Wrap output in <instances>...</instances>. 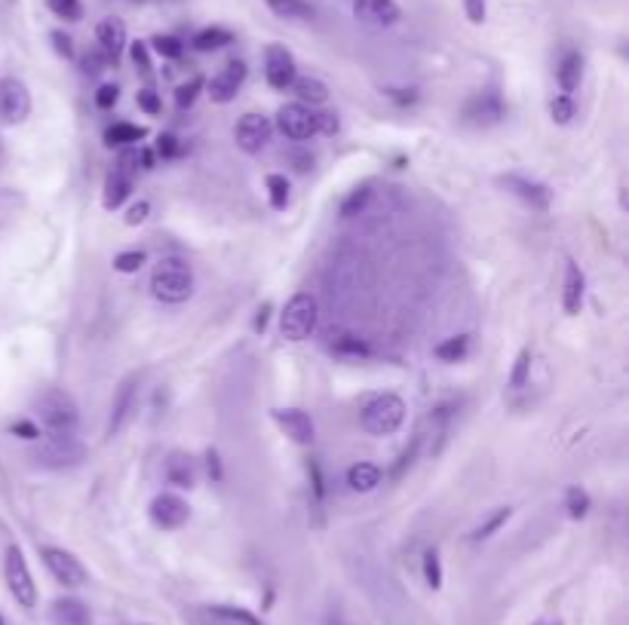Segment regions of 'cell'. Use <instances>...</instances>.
<instances>
[{
    "instance_id": "4fadbf2b",
    "label": "cell",
    "mask_w": 629,
    "mask_h": 625,
    "mask_svg": "<svg viewBox=\"0 0 629 625\" xmlns=\"http://www.w3.org/2000/svg\"><path fill=\"white\" fill-rule=\"evenodd\" d=\"M191 518V506L175 494H157L150 503V521L163 530H179Z\"/></svg>"
},
{
    "instance_id": "9f6ffc18",
    "label": "cell",
    "mask_w": 629,
    "mask_h": 625,
    "mask_svg": "<svg viewBox=\"0 0 629 625\" xmlns=\"http://www.w3.org/2000/svg\"><path fill=\"white\" fill-rule=\"evenodd\" d=\"M534 625H562L559 620H543V622H534Z\"/></svg>"
},
{
    "instance_id": "d6986e66",
    "label": "cell",
    "mask_w": 629,
    "mask_h": 625,
    "mask_svg": "<svg viewBox=\"0 0 629 625\" xmlns=\"http://www.w3.org/2000/svg\"><path fill=\"white\" fill-rule=\"evenodd\" d=\"M354 15L368 25H397L399 22V4L397 0H354Z\"/></svg>"
},
{
    "instance_id": "f546056e",
    "label": "cell",
    "mask_w": 629,
    "mask_h": 625,
    "mask_svg": "<svg viewBox=\"0 0 629 625\" xmlns=\"http://www.w3.org/2000/svg\"><path fill=\"white\" fill-rule=\"evenodd\" d=\"M436 359L439 362H460L469 353V337L467 334H455V337H449V341H442V343H436Z\"/></svg>"
},
{
    "instance_id": "cb8c5ba5",
    "label": "cell",
    "mask_w": 629,
    "mask_h": 625,
    "mask_svg": "<svg viewBox=\"0 0 629 625\" xmlns=\"http://www.w3.org/2000/svg\"><path fill=\"white\" fill-rule=\"evenodd\" d=\"M166 478H170V485L175 487H194V481H197L194 460H191L188 454L175 451L172 457L166 460Z\"/></svg>"
},
{
    "instance_id": "5bb4252c",
    "label": "cell",
    "mask_w": 629,
    "mask_h": 625,
    "mask_svg": "<svg viewBox=\"0 0 629 625\" xmlns=\"http://www.w3.org/2000/svg\"><path fill=\"white\" fill-rule=\"evenodd\" d=\"M242 83H246V62L233 58V62H228L212 80H209V96H212V101H218V105H228V101L237 98Z\"/></svg>"
},
{
    "instance_id": "11a10c76",
    "label": "cell",
    "mask_w": 629,
    "mask_h": 625,
    "mask_svg": "<svg viewBox=\"0 0 629 625\" xmlns=\"http://www.w3.org/2000/svg\"><path fill=\"white\" fill-rule=\"evenodd\" d=\"M206 460H209V476L222 478V469H218V454H215V451H209V454H206Z\"/></svg>"
},
{
    "instance_id": "91938a15",
    "label": "cell",
    "mask_w": 629,
    "mask_h": 625,
    "mask_svg": "<svg viewBox=\"0 0 629 625\" xmlns=\"http://www.w3.org/2000/svg\"><path fill=\"white\" fill-rule=\"evenodd\" d=\"M222 625H224V622H222Z\"/></svg>"
},
{
    "instance_id": "b9f144b4",
    "label": "cell",
    "mask_w": 629,
    "mask_h": 625,
    "mask_svg": "<svg viewBox=\"0 0 629 625\" xmlns=\"http://www.w3.org/2000/svg\"><path fill=\"white\" fill-rule=\"evenodd\" d=\"M141 264H145V251H120V255L114 258L117 273H139Z\"/></svg>"
},
{
    "instance_id": "52a82bcc",
    "label": "cell",
    "mask_w": 629,
    "mask_h": 625,
    "mask_svg": "<svg viewBox=\"0 0 629 625\" xmlns=\"http://www.w3.org/2000/svg\"><path fill=\"white\" fill-rule=\"evenodd\" d=\"M139 169V150H132V148H126L120 159H117V166L108 172V179H105V209H120L126 197L132 193V172Z\"/></svg>"
},
{
    "instance_id": "d590c367",
    "label": "cell",
    "mask_w": 629,
    "mask_h": 625,
    "mask_svg": "<svg viewBox=\"0 0 629 625\" xmlns=\"http://www.w3.org/2000/svg\"><path fill=\"white\" fill-rule=\"evenodd\" d=\"M150 46H154V53L163 56V58H181V53H184L181 40L179 37H170V34H157V37L150 40Z\"/></svg>"
},
{
    "instance_id": "6da1fadb",
    "label": "cell",
    "mask_w": 629,
    "mask_h": 625,
    "mask_svg": "<svg viewBox=\"0 0 629 625\" xmlns=\"http://www.w3.org/2000/svg\"><path fill=\"white\" fill-rule=\"evenodd\" d=\"M150 292L163 303H184L194 294V273L179 258H166L150 273Z\"/></svg>"
},
{
    "instance_id": "db71d44e",
    "label": "cell",
    "mask_w": 629,
    "mask_h": 625,
    "mask_svg": "<svg viewBox=\"0 0 629 625\" xmlns=\"http://www.w3.org/2000/svg\"><path fill=\"white\" fill-rule=\"evenodd\" d=\"M267 312H271V303H264V307L258 310V316H255V332H264V325H267Z\"/></svg>"
},
{
    "instance_id": "4dcf8cb0",
    "label": "cell",
    "mask_w": 629,
    "mask_h": 625,
    "mask_svg": "<svg viewBox=\"0 0 629 625\" xmlns=\"http://www.w3.org/2000/svg\"><path fill=\"white\" fill-rule=\"evenodd\" d=\"M212 620L224 622V625H264L262 620H255L249 610H240V607H209L206 610Z\"/></svg>"
},
{
    "instance_id": "7bdbcfd3",
    "label": "cell",
    "mask_w": 629,
    "mask_h": 625,
    "mask_svg": "<svg viewBox=\"0 0 629 625\" xmlns=\"http://www.w3.org/2000/svg\"><path fill=\"white\" fill-rule=\"evenodd\" d=\"M550 114H552V120H556L559 126L572 123V117H574V101H572V96H556V98H552Z\"/></svg>"
},
{
    "instance_id": "1f68e13d",
    "label": "cell",
    "mask_w": 629,
    "mask_h": 625,
    "mask_svg": "<svg viewBox=\"0 0 629 625\" xmlns=\"http://www.w3.org/2000/svg\"><path fill=\"white\" fill-rule=\"evenodd\" d=\"M264 184H267V197H271V206L273 209H286L289 206V181H286V175L271 172L264 179Z\"/></svg>"
},
{
    "instance_id": "277c9868",
    "label": "cell",
    "mask_w": 629,
    "mask_h": 625,
    "mask_svg": "<svg viewBox=\"0 0 629 625\" xmlns=\"http://www.w3.org/2000/svg\"><path fill=\"white\" fill-rule=\"evenodd\" d=\"M83 457H87V447H83L80 438H74V433L62 435V433H46V438H40L35 460L44 469H71L80 466Z\"/></svg>"
},
{
    "instance_id": "ba28073f",
    "label": "cell",
    "mask_w": 629,
    "mask_h": 625,
    "mask_svg": "<svg viewBox=\"0 0 629 625\" xmlns=\"http://www.w3.org/2000/svg\"><path fill=\"white\" fill-rule=\"evenodd\" d=\"M503 117H507V105H503V98L494 89L476 92V96L464 105V111H460V120H464L467 126H476V129L498 126Z\"/></svg>"
},
{
    "instance_id": "7402d4cb",
    "label": "cell",
    "mask_w": 629,
    "mask_h": 625,
    "mask_svg": "<svg viewBox=\"0 0 629 625\" xmlns=\"http://www.w3.org/2000/svg\"><path fill=\"white\" fill-rule=\"evenodd\" d=\"M49 620H53V625H89L92 616L89 607L77 598H58L49 607Z\"/></svg>"
},
{
    "instance_id": "4316f807",
    "label": "cell",
    "mask_w": 629,
    "mask_h": 625,
    "mask_svg": "<svg viewBox=\"0 0 629 625\" xmlns=\"http://www.w3.org/2000/svg\"><path fill=\"white\" fill-rule=\"evenodd\" d=\"M292 89L301 98V105H323V101H329V87L316 77H295Z\"/></svg>"
},
{
    "instance_id": "3957f363",
    "label": "cell",
    "mask_w": 629,
    "mask_h": 625,
    "mask_svg": "<svg viewBox=\"0 0 629 625\" xmlns=\"http://www.w3.org/2000/svg\"><path fill=\"white\" fill-rule=\"evenodd\" d=\"M316 319H320V310H316V298L307 292L292 294L289 303L280 312V332L286 341H307L310 334L316 332Z\"/></svg>"
},
{
    "instance_id": "e0dca14e",
    "label": "cell",
    "mask_w": 629,
    "mask_h": 625,
    "mask_svg": "<svg viewBox=\"0 0 629 625\" xmlns=\"http://www.w3.org/2000/svg\"><path fill=\"white\" fill-rule=\"evenodd\" d=\"M500 184L507 188L513 197H519L522 202H528L531 209H541V212H547L550 202H552V193L547 184L541 181H531V179H522V175H500Z\"/></svg>"
},
{
    "instance_id": "7dc6e473",
    "label": "cell",
    "mask_w": 629,
    "mask_h": 625,
    "mask_svg": "<svg viewBox=\"0 0 629 625\" xmlns=\"http://www.w3.org/2000/svg\"><path fill=\"white\" fill-rule=\"evenodd\" d=\"M464 13L473 25L485 22V0H464Z\"/></svg>"
},
{
    "instance_id": "c3c4849f",
    "label": "cell",
    "mask_w": 629,
    "mask_h": 625,
    "mask_svg": "<svg viewBox=\"0 0 629 625\" xmlns=\"http://www.w3.org/2000/svg\"><path fill=\"white\" fill-rule=\"evenodd\" d=\"M13 435H19V438H28V442H37L40 438V429L31 424V420H15L13 424Z\"/></svg>"
},
{
    "instance_id": "f5cc1de1",
    "label": "cell",
    "mask_w": 629,
    "mask_h": 625,
    "mask_svg": "<svg viewBox=\"0 0 629 625\" xmlns=\"http://www.w3.org/2000/svg\"><path fill=\"white\" fill-rule=\"evenodd\" d=\"M320 132H338V117L335 114H320Z\"/></svg>"
},
{
    "instance_id": "d6a6232c",
    "label": "cell",
    "mask_w": 629,
    "mask_h": 625,
    "mask_svg": "<svg viewBox=\"0 0 629 625\" xmlns=\"http://www.w3.org/2000/svg\"><path fill=\"white\" fill-rule=\"evenodd\" d=\"M510 515H513V509H510V506H500V509H494V512L489 515V518H485L482 525L473 530V539H476V543H479V539H489V537L494 534V530H500V528L510 521Z\"/></svg>"
},
{
    "instance_id": "2e32d148",
    "label": "cell",
    "mask_w": 629,
    "mask_h": 625,
    "mask_svg": "<svg viewBox=\"0 0 629 625\" xmlns=\"http://www.w3.org/2000/svg\"><path fill=\"white\" fill-rule=\"evenodd\" d=\"M271 132H273V126L264 114H246L237 123V132L233 135H237L240 150H246V154H258V150L271 141Z\"/></svg>"
},
{
    "instance_id": "f907efd6",
    "label": "cell",
    "mask_w": 629,
    "mask_h": 625,
    "mask_svg": "<svg viewBox=\"0 0 629 625\" xmlns=\"http://www.w3.org/2000/svg\"><path fill=\"white\" fill-rule=\"evenodd\" d=\"M157 150L170 159V157H179V138L175 135H160V141H157Z\"/></svg>"
},
{
    "instance_id": "7c38bea8",
    "label": "cell",
    "mask_w": 629,
    "mask_h": 625,
    "mask_svg": "<svg viewBox=\"0 0 629 625\" xmlns=\"http://www.w3.org/2000/svg\"><path fill=\"white\" fill-rule=\"evenodd\" d=\"M264 74H267V83H271L273 89L292 87V80L298 77V71H295V58H292L286 46L271 44L264 49Z\"/></svg>"
},
{
    "instance_id": "7a4b0ae2",
    "label": "cell",
    "mask_w": 629,
    "mask_h": 625,
    "mask_svg": "<svg viewBox=\"0 0 629 625\" xmlns=\"http://www.w3.org/2000/svg\"><path fill=\"white\" fill-rule=\"evenodd\" d=\"M35 414L40 417V424L46 426V433H77L80 426V411L77 402L71 399L65 390H46L35 399Z\"/></svg>"
},
{
    "instance_id": "74e56055",
    "label": "cell",
    "mask_w": 629,
    "mask_h": 625,
    "mask_svg": "<svg viewBox=\"0 0 629 625\" xmlns=\"http://www.w3.org/2000/svg\"><path fill=\"white\" fill-rule=\"evenodd\" d=\"M424 579L430 589H442V564H439V552L430 548V552L424 555Z\"/></svg>"
},
{
    "instance_id": "680465c9",
    "label": "cell",
    "mask_w": 629,
    "mask_h": 625,
    "mask_svg": "<svg viewBox=\"0 0 629 625\" xmlns=\"http://www.w3.org/2000/svg\"><path fill=\"white\" fill-rule=\"evenodd\" d=\"M0 625H6V622H4V616H0Z\"/></svg>"
},
{
    "instance_id": "44dd1931",
    "label": "cell",
    "mask_w": 629,
    "mask_h": 625,
    "mask_svg": "<svg viewBox=\"0 0 629 625\" xmlns=\"http://www.w3.org/2000/svg\"><path fill=\"white\" fill-rule=\"evenodd\" d=\"M583 294H586V280H583L581 267L568 261V267H565V285H562V310H565L568 316H577V312H581V307H583Z\"/></svg>"
},
{
    "instance_id": "9c48e42d",
    "label": "cell",
    "mask_w": 629,
    "mask_h": 625,
    "mask_svg": "<svg viewBox=\"0 0 629 625\" xmlns=\"http://www.w3.org/2000/svg\"><path fill=\"white\" fill-rule=\"evenodd\" d=\"M276 126H280V132L286 135L292 141H304L310 135L320 132V114H314L307 105H283L280 114H276Z\"/></svg>"
},
{
    "instance_id": "816d5d0a",
    "label": "cell",
    "mask_w": 629,
    "mask_h": 625,
    "mask_svg": "<svg viewBox=\"0 0 629 625\" xmlns=\"http://www.w3.org/2000/svg\"><path fill=\"white\" fill-rule=\"evenodd\" d=\"M150 212V202H136V206L129 209V215H126V224H141Z\"/></svg>"
},
{
    "instance_id": "603a6c76",
    "label": "cell",
    "mask_w": 629,
    "mask_h": 625,
    "mask_svg": "<svg viewBox=\"0 0 629 625\" xmlns=\"http://www.w3.org/2000/svg\"><path fill=\"white\" fill-rule=\"evenodd\" d=\"M581 77H583V56L577 53V49H568L565 56L559 58V67H556V80L565 96H572V92L581 87Z\"/></svg>"
},
{
    "instance_id": "ac0fdd59",
    "label": "cell",
    "mask_w": 629,
    "mask_h": 625,
    "mask_svg": "<svg viewBox=\"0 0 629 625\" xmlns=\"http://www.w3.org/2000/svg\"><path fill=\"white\" fill-rule=\"evenodd\" d=\"M136 395H139V374H132V377H126L123 384L117 386V393H114L111 420H108V435H117L126 426L132 408H136Z\"/></svg>"
},
{
    "instance_id": "60d3db41",
    "label": "cell",
    "mask_w": 629,
    "mask_h": 625,
    "mask_svg": "<svg viewBox=\"0 0 629 625\" xmlns=\"http://www.w3.org/2000/svg\"><path fill=\"white\" fill-rule=\"evenodd\" d=\"M200 89H203V77H194V80H188V83H181L179 89H175V105L181 108H191L197 101V96H200Z\"/></svg>"
},
{
    "instance_id": "f1b7e54d",
    "label": "cell",
    "mask_w": 629,
    "mask_h": 625,
    "mask_svg": "<svg viewBox=\"0 0 629 625\" xmlns=\"http://www.w3.org/2000/svg\"><path fill=\"white\" fill-rule=\"evenodd\" d=\"M231 40H233L231 31H224V28H203V31H197L194 49H197V53H215V49L228 46Z\"/></svg>"
},
{
    "instance_id": "ab89813d",
    "label": "cell",
    "mask_w": 629,
    "mask_h": 625,
    "mask_svg": "<svg viewBox=\"0 0 629 625\" xmlns=\"http://www.w3.org/2000/svg\"><path fill=\"white\" fill-rule=\"evenodd\" d=\"M528 371H531V350H522L516 356L513 374H510V386H513V390H522L528 384Z\"/></svg>"
},
{
    "instance_id": "484cf974",
    "label": "cell",
    "mask_w": 629,
    "mask_h": 625,
    "mask_svg": "<svg viewBox=\"0 0 629 625\" xmlns=\"http://www.w3.org/2000/svg\"><path fill=\"white\" fill-rule=\"evenodd\" d=\"M267 10L289 22H310L316 15V10L307 0H267Z\"/></svg>"
},
{
    "instance_id": "f35d334b",
    "label": "cell",
    "mask_w": 629,
    "mask_h": 625,
    "mask_svg": "<svg viewBox=\"0 0 629 625\" xmlns=\"http://www.w3.org/2000/svg\"><path fill=\"white\" fill-rule=\"evenodd\" d=\"M46 6L58 15V19H65V22H77L80 15H83L80 0H46Z\"/></svg>"
},
{
    "instance_id": "30bf717a",
    "label": "cell",
    "mask_w": 629,
    "mask_h": 625,
    "mask_svg": "<svg viewBox=\"0 0 629 625\" xmlns=\"http://www.w3.org/2000/svg\"><path fill=\"white\" fill-rule=\"evenodd\" d=\"M40 558H44L46 570L53 573V577L62 582V586L77 589V586H83V582H87V568L80 564V558H74L71 552H65V548L44 546V548H40Z\"/></svg>"
},
{
    "instance_id": "8992f818",
    "label": "cell",
    "mask_w": 629,
    "mask_h": 625,
    "mask_svg": "<svg viewBox=\"0 0 629 625\" xmlns=\"http://www.w3.org/2000/svg\"><path fill=\"white\" fill-rule=\"evenodd\" d=\"M4 577H6V586H10V595L15 598V604L25 607V610H31V607L37 604V586H35V577H31L28 561H25L19 546L6 548Z\"/></svg>"
},
{
    "instance_id": "e575fe53",
    "label": "cell",
    "mask_w": 629,
    "mask_h": 625,
    "mask_svg": "<svg viewBox=\"0 0 629 625\" xmlns=\"http://www.w3.org/2000/svg\"><path fill=\"white\" fill-rule=\"evenodd\" d=\"M565 509H568V515H572V518H583V515L590 512V494H586L583 487H568Z\"/></svg>"
},
{
    "instance_id": "9a60e30c",
    "label": "cell",
    "mask_w": 629,
    "mask_h": 625,
    "mask_svg": "<svg viewBox=\"0 0 629 625\" xmlns=\"http://www.w3.org/2000/svg\"><path fill=\"white\" fill-rule=\"evenodd\" d=\"M271 417L295 445H314L316 426H314V420H310V414L298 411V408H273Z\"/></svg>"
},
{
    "instance_id": "83f0119b",
    "label": "cell",
    "mask_w": 629,
    "mask_h": 625,
    "mask_svg": "<svg viewBox=\"0 0 629 625\" xmlns=\"http://www.w3.org/2000/svg\"><path fill=\"white\" fill-rule=\"evenodd\" d=\"M141 138H145V129H141V126H132V123H114L111 129L105 132L108 148H132Z\"/></svg>"
},
{
    "instance_id": "ee69618b",
    "label": "cell",
    "mask_w": 629,
    "mask_h": 625,
    "mask_svg": "<svg viewBox=\"0 0 629 625\" xmlns=\"http://www.w3.org/2000/svg\"><path fill=\"white\" fill-rule=\"evenodd\" d=\"M136 101H139V108L145 114H160L163 111V105H160V98H157V92L154 89H139V96H136Z\"/></svg>"
},
{
    "instance_id": "8fae6325",
    "label": "cell",
    "mask_w": 629,
    "mask_h": 625,
    "mask_svg": "<svg viewBox=\"0 0 629 625\" xmlns=\"http://www.w3.org/2000/svg\"><path fill=\"white\" fill-rule=\"evenodd\" d=\"M31 114V92L22 80L6 77L0 83V117L6 123H22Z\"/></svg>"
},
{
    "instance_id": "ffe728a7",
    "label": "cell",
    "mask_w": 629,
    "mask_h": 625,
    "mask_svg": "<svg viewBox=\"0 0 629 625\" xmlns=\"http://www.w3.org/2000/svg\"><path fill=\"white\" fill-rule=\"evenodd\" d=\"M96 40H98V46H102L108 62H111V58L117 62V56L126 49V25H123V19H117V15H105V19L96 25Z\"/></svg>"
},
{
    "instance_id": "836d02e7",
    "label": "cell",
    "mask_w": 629,
    "mask_h": 625,
    "mask_svg": "<svg viewBox=\"0 0 629 625\" xmlns=\"http://www.w3.org/2000/svg\"><path fill=\"white\" fill-rule=\"evenodd\" d=\"M332 350L338 353V356H354V359H359V356H368V343L366 341H359V337H354V334H341L338 341L332 343Z\"/></svg>"
},
{
    "instance_id": "bcb514c9",
    "label": "cell",
    "mask_w": 629,
    "mask_h": 625,
    "mask_svg": "<svg viewBox=\"0 0 629 625\" xmlns=\"http://www.w3.org/2000/svg\"><path fill=\"white\" fill-rule=\"evenodd\" d=\"M132 62H136V67L141 74H150V56H148V44H132Z\"/></svg>"
},
{
    "instance_id": "d4e9b609",
    "label": "cell",
    "mask_w": 629,
    "mask_h": 625,
    "mask_svg": "<svg viewBox=\"0 0 629 625\" xmlns=\"http://www.w3.org/2000/svg\"><path fill=\"white\" fill-rule=\"evenodd\" d=\"M347 485H350V491H356V494L375 491V487L381 485V469H377L375 463H354V466L347 469Z\"/></svg>"
},
{
    "instance_id": "5b68a950",
    "label": "cell",
    "mask_w": 629,
    "mask_h": 625,
    "mask_svg": "<svg viewBox=\"0 0 629 625\" xmlns=\"http://www.w3.org/2000/svg\"><path fill=\"white\" fill-rule=\"evenodd\" d=\"M402 420H406V402L393 393H381L363 408L359 424L372 435H393L402 426Z\"/></svg>"
},
{
    "instance_id": "8d00e7d4",
    "label": "cell",
    "mask_w": 629,
    "mask_h": 625,
    "mask_svg": "<svg viewBox=\"0 0 629 625\" xmlns=\"http://www.w3.org/2000/svg\"><path fill=\"white\" fill-rule=\"evenodd\" d=\"M368 200H372V190H368V188H356L347 200L341 202V215H344V218L359 215V212H363V209L368 206Z\"/></svg>"
},
{
    "instance_id": "f6af8a7d",
    "label": "cell",
    "mask_w": 629,
    "mask_h": 625,
    "mask_svg": "<svg viewBox=\"0 0 629 625\" xmlns=\"http://www.w3.org/2000/svg\"><path fill=\"white\" fill-rule=\"evenodd\" d=\"M117 98H120V89H117L114 83H105V87H98V92H96V105L102 108V111L114 108Z\"/></svg>"
},
{
    "instance_id": "681fc988",
    "label": "cell",
    "mask_w": 629,
    "mask_h": 625,
    "mask_svg": "<svg viewBox=\"0 0 629 625\" xmlns=\"http://www.w3.org/2000/svg\"><path fill=\"white\" fill-rule=\"evenodd\" d=\"M53 46H56V53H58V56H65V58H71V56H74V46H71V37H68V34L53 31Z\"/></svg>"
},
{
    "instance_id": "6f0895ef",
    "label": "cell",
    "mask_w": 629,
    "mask_h": 625,
    "mask_svg": "<svg viewBox=\"0 0 629 625\" xmlns=\"http://www.w3.org/2000/svg\"><path fill=\"white\" fill-rule=\"evenodd\" d=\"M4 157H6V154H4V141H0V166H4Z\"/></svg>"
}]
</instances>
